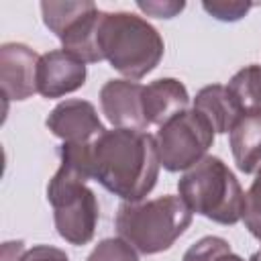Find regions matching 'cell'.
Returning <instances> with one entry per match:
<instances>
[{
    "label": "cell",
    "mask_w": 261,
    "mask_h": 261,
    "mask_svg": "<svg viewBox=\"0 0 261 261\" xmlns=\"http://www.w3.org/2000/svg\"><path fill=\"white\" fill-rule=\"evenodd\" d=\"M92 179L124 202H141L159 177L155 137L137 128H112L92 141Z\"/></svg>",
    "instance_id": "6da1fadb"
},
{
    "label": "cell",
    "mask_w": 261,
    "mask_h": 261,
    "mask_svg": "<svg viewBox=\"0 0 261 261\" xmlns=\"http://www.w3.org/2000/svg\"><path fill=\"white\" fill-rule=\"evenodd\" d=\"M192 210L179 196H159L155 200L122 202L116 210L114 226L120 239L143 255L167 251L192 224Z\"/></svg>",
    "instance_id": "277c9868"
},
{
    "label": "cell",
    "mask_w": 261,
    "mask_h": 261,
    "mask_svg": "<svg viewBox=\"0 0 261 261\" xmlns=\"http://www.w3.org/2000/svg\"><path fill=\"white\" fill-rule=\"evenodd\" d=\"M245 226L249 232L261 241V167L257 169V175L245 194V212H243Z\"/></svg>",
    "instance_id": "e0dca14e"
},
{
    "label": "cell",
    "mask_w": 261,
    "mask_h": 261,
    "mask_svg": "<svg viewBox=\"0 0 261 261\" xmlns=\"http://www.w3.org/2000/svg\"><path fill=\"white\" fill-rule=\"evenodd\" d=\"M230 151L243 173H255L261 167V114L243 116L228 133Z\"/></svg>",
    "instance_id": "5bb4252c"
},
{
    "label": "cell",
    "mask_w": 261,
    "mask_h": 261,
    "mask_svg": "<svg viewBox=\"0 0 261 261\" xmlns=\"http://www.w3.org/2000/svg\"><path fill=\"white\" fill-rule=\"evenodd\" d=\"M212 143L214 128L196 108L175 114L163 126H159L155 135L157 155L167 171H184L194 167L206 157Z\"/></svg>",
    "instance_id": "52a82bcc"
},
{
    "label": "cell",
    "mask_w": 261,
    "mask_h": 261,
    "mask_svg": "<svg viewBox=\"0 0 261 261\" xmlns=\"http://www.w3.org/2000/svg\"><path fill=\"white\" fill-rule=\"evenodd\" d=\"M41 55L24 43L0 47V84L8 100H27L37 92V65Z\"/></svg>",
    "instance_id": "9c48e42d"
},
{
    "label": "cell",
    "mask_w": 261,
    "mask_h": 261,
    "mask_svg": "<svg viewBox=\"0 0 261 261\" xmlns=\"http://www.w3.org/2000/svg\"><path fill=\"white\" fill-rule=\"evenodd\" d=\"M249 261H261V249H259V251H257V253H253V255H251V259H249Z\"/></svg>",
    "instance_id": "cb8c5ba5"
},
{
    "label": "cell",
    "mask_w": 261,
    "mask_h": 261,
    "mask_svg": "<svg viewBox=\"0 0 261 261\" xmlns=\"http://www.w3.org/2000/svg\"><path fill=\"white\" fill-rule=\"evenodd\" d=\"M86 261H139V255L137 249L128 245L124 239L112 237V239H102L92 249Z\"/></svg>",
    "instance_id": "2e32d148"
},
{
    "label": "cell",
    "mask_w": 261,
    "mask_h": 261,
    "mask_svg": "<svg viewBox=\"0 0 261 261\" xmlns=\"http://www.w3.org/2000/svg\"><path fill=\"white\" fill-rule=\"evenodd\" d=\"M143 88L133 80H108L100 90V106L116 128L145 130L149 124L143 112Z\"/></svg>",
    "instance_id": "8fae6325"
},
{
    "label": "cell",
    "mask_w": 261,
    "mask_h": 261,
    "mask_svg": "<svg viewBox=\"0 0 261 261\" xmlns=\"http://www.w3.org/2000/svg\"><path fill=\"white\" fill-rule=\"evenodd\" d=\"M20 261H69L65 251L51 245H35L20 255Z\"/></svg>",
    "instance_id": "44dd1931"
},
{
    "label": "cell",
    "mask_w": 261,
    "mask_h": 261,
    "mask_svg": "<svg viewBox=\"0 0 261 261\" xmlns=\"http://www.w3.org/2000/svg\"><path fill=\"white\" fill-rule=\"evenodd\" d=\"M194 108L210 122L214 133H220V135L230 133L234 124L243 118V112L237 100L232 98L228 88L220 84L202 88L194 98Z\"/></svg>",
    "instance_id": "4fadbf2b"
},
{
    "label": "cell",
    "mask_w": 261,
    "mask_h": 261,
    "mask_svg": "<svg viewBox=\"0 0 261 261\" xmlns=\"http://www.w3.org/2000/svg\"><path fill=\"white\" fill-rule=\"evenodd\" d=\"M177 192L192 212L212 222L232 226L243 220L245 192L220 157L206 155L190 167L179 177Z\"/></svg>",
    "instance_id": "5b68a950"
},
{
    "label": "cell",
    "mask_w": 261,
    "mask_h": 261,
    "mask_svg": "<svg viewBox=\"0 0 261 261\" xmlns=\"http://www.w3.org/2000/svg\"><path fill=\"white\" fill-rule=\"evenodd\" d=\"M61 165L47 186V202L53 206V222L61 239L82 247L94 239L98 224V200L86 186L92 179L90 143H63Z\"/></svg>",
    "instance_id": "7a4b0ae2"
},
{
    "label": "cell",
    "mask_w": 261,
    "mask_h": 261,
    "mask_svg": "<svg viewBox=\"0 0 261 261\" xmlns=\"http://www.w3.org/2000/svg\"><path fill=\"white\" fill-rule=\"evenodd\" d=\"M98 47L102 57L128 80H141L151 73L165 51L159 31L143 16L133 12H104L98 29Z\"/></svg>",
    "instance_id": "3957f363"
},
{
    "label": "cell",
    "mask_w": 261,
    "mask_h": 261,
    "mask_svg": "<svg viewBox=\"0 0 261 261\" xmlns=\"http://www.w3.org/2000/svg\"><path fill=\"white\" fill-rule=\"evenodd\" d=\"M22 253H24L22 241H10L2 245V261H20Z\"/></svg>",
    "instance_id": "7402d4cb"
},
{
    "label": "cell",
    "mask_w": 261,
    "mask_h": 261,
    "mask_svg": "<svg viewBox=\"0 0 261 261\" xmlns=\"http://www.w3.org/2000/svg\"><path fill=\"white\" fill-rule=\"evenodd\" d=\"M45 124L63 143H92L102 133H106L94 104L80 98L59 102L49 112Z\"/></svg>",
    "instance_id": "ba28073f"
},
{
    "label": "cell",
    "mask_w": 261,
    "mask_h": 261,
    "mask_svg": "<svg viewBox=\"0 0 261 261\" xmlns=\"http://www.w3.org/2000/svg\"><path fill=\"white\" fill-rule=\"evenodd\" d=\"M224 253H230L228 241L220 237H204L184 253L181 261H216Z\"/></svg>",
    "instance_id": "ac0fdd59"
},
{
    "label": "cell",
    "mask_w": 261,
    "mask_h": 261,
    "mask_svg": "<svg viewBox=\"0 0 261 261\" xmlns=\"http://www.w3.org/2000/svg\"><path fill=\"white\" fill-rule=\"evenodd\" d=\"M190 94L175 77H159L143 88V112L147 124L163 126L175 114L188 110Z\"/></svg>",
    "instance_id": "7c38bea8"
},
{
    "label": "cell",
    "mask_w": 261,
    "mask_h": 261,
    "mask_svg": "<svg viewBox=\"0 0 261 261\" xmlns=\"http://www.w3.org/2000/svg\"><path fill=\"white\" fill-rule=\"evenodd\" d=\"M216 261H245V259H243V257H239V255H234V253L230 251V253H224V255H220Z\"/></svg>",
    "instance_id": "603a6c76"
},
{
    "label": "cell",
    "mask_w": 261,
    "mask_h": 261,
    "mask_svg": "<svg viewBox=\"0 0 261 261\" xmlns=\"http://www.w3.org/2000/svg\"><path fill=\"white\" fill-rule=\"evenodd\" d=\"M226 88L237 100L243 116L261 114V65L251 63L239 69L228 80Z\"/></svg>",
    "instance_id": "9a60e30c"
},
{
    "label": "cell",
    "mask_w": 261,
    "mask_h": 261,
    "mask_svg": "<svg viewBox=\"0 0 261 261\" xmlns=\"http://www.w3.org/2000/svg\"><path fill=\"white\" fill-rule=\"evenodd\" d=\"M137 6L143 12L151 14V16H157V18H173L175 14H179L186 8V2H173V0L159 2V0H153V2H137Z\"/></svg>",
    "instance_id": "ffe728a7"
},
{
    "label": "cell",
    "mask_w": 261,
    "mask_h": 261,
    "mask_svg": "<svg viewBox=\"0 0 261 261\" xmlns=\"http://www.w3.org/2000/svg\"><path fill=\"white\" fill-rule=\"evenodd\" d=\"M86 63L75 55L55 49L41 55L37 65V92L43 98H61L86 84Z\"/></svg>",
    "instance_id": "30bf717a"
},
{
    "label": "cell",
    "mask_w": 261,
    "mask_h": 261,
    "mask_svg": "<svg viewBox=\"0 0 261 261\" xmlns=\"http://www.w3.org/2000/svg\"><path fill=\"white\" fill-rule=\"evenodd\" d=\"M45 27L61 41L63 51L75 55L84 63L102 61L98 47V29L102 10L90 0L82 2H41Z\"/></svg>",
    "instance_id": "8992f818"
},
{
    "label": "cell",
    "mask_w": 261,
    "mask_h": 261,
    "mask_svg": "<svg viewBox=\"0 0 261 261\" xmlns=\"http://www.w3.org/2000/svg\"><path fill=\"white\" fill-rule=\"evenodd\" d=\"M202 8L218 20L234 22V20H241L253 8V4L251 2H241V0H228V2L218 0V2H202Z\"/></svg>",
    "instance_id": "d6986e66"
}]
</instances>
